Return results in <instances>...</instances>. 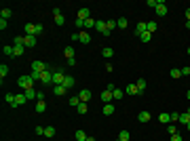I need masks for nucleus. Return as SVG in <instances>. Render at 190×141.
<instances>
[{
	"instance_id": "obj_50",
	"label": "nucleus",
	"mask_w": 190,
	"mask_h": 141,
	"mask_svg": "<svg viewBox=\"0 0 190 141\" xmlns=\"http://www.w3.org/2000/svg\"><path fill=\"white\" fill-rule=\"evenodd\" d=\"M30 76H32V80H34V82H36V80H40V74H36V72H32Z\"/></svg>"
},
{
	"instance_id": "obj_34",
	"label": "nucleus",
	"mask_w": 190,
	"mask_h": 141,
	"mask_svg": "<svg viewBox=\"0 0 190 141\" xmlns=\"http://www.w3.org/2000/svg\"><path fill=\"white\" fill-rule=\"evenodd\" d=\"M95 23H97V21H95L93 17H89V19L85 21V30H91V28H95Z\"/></svg>"
},
{
	"instance_id": "obj_8",
	"label": "nucleus",
	"mask_w": 190,
	"mask_h": 141,
	"mask_svg": "<svg viewBox=\"0 0 190 141\" xmlns=\"http://www.w3.org/2000/svg\"><path fill=\"white\" fill-rule=\"evenodd\" d=\"M156 15H158V17H165V15H167V4H165L163 0H158V4H156Z\"/></svg>"
},
{
	"instance_id": "obj_49",
	"label": "nucleus",
	"mask_w": 190,
	"mask_h": 141,
	"mask_svg": "<svg viewBox=\"0 0 190 141\" xmlns=\"http://www.w3.org/2000/svg\"><path fill=\"white\" fill-rule=\"evenodd\" d=\"M171 141H184V139H182V135L175 133V135H171Z\"/></svg>"
},
{
	"instance_id": "obj_54",
	"label": "nucleus",
	"mask_w": 190,
	"mask_h": 141,
	"mask_svg": "<svg viewBox=\"0 0 190 141\" xmlns=\"http://www.w3.org/2000/svg\"><path fill=\"white\" fill-rule=\"evenodd\" d=\"M87 141H95V137H91V135H89V137H87Z\"/></svg>"
},
{
	"instance_id": "obj_33",
	"label": "nucleus",
	"mask_w": 190,
	"mask_h": 141,
	"mask_svg": "<svg viewBox=\"0 0 190 141\" xmlns=\"http://www.w3.org/2000/svg\"><path fill=\"white\" fill-rule=\"evenodd\" d=\"M45 137H47V139L55 137V129H53V126H45Z\"/></svg>"
},
{
	"instance_id": "obj_9",
	"label": "nucleus",
	"mask_w": 190,
	"mask_h": 141,
	"mask_svg": "<svg viewBox=\"0 0 190 141\" xmlns=\"http://www.w3.org/2000/svg\"><path fill=\"white\" fill-rule=\"evenodd\" d=\"M89 17H91L89 8H78V15H76V19H80V21H87Z\"/></svg>"
},
{
	"instance_id": "obj_17",
	"label": "nucleus",
	"mask_w": 190,
	"mask_h": 141,
	"mask_svg": "<svg viewBox=\"0 0 190 141\" xmlns=\"http://www.w3.org/2000/svg\"><path fill=\"white\" fill-rule=\"evenodd\" d=\"M63 55H66V61H68V59H76V57H74V48H72V47L63 48Z\"/></svg>"
},
{
	"instance_id": "obj_37",
	"label": "nucleus",
	"mask_w": 190,
	"mask_h": 141,
	"mask_svg": "<svg viewBox=\"0 0 190 141\" xmlns=\"http://www.w3.org/2000/svg\"><path fill=\"white\" fill-rule=\"evenodd\" d=\"M140 40H142V42H150V40H152V34H150V32H144L142 36H140Z\"/></svg>"
},
{
	"instance_id": "obj_40",
	"label": "nucleus",
	"mask_w": 190,
	"mask_h": 141,
	"mask_svg": "<svg viewBox=\"0 0 190 141\" xmlns=\"http://www.w3.org/2000/svg\"><path fill=\"white\" fill-rule=\"evenodd\" d=\"M167 133H169V135H175V133H178V126H175L173 122H171V124H167Z\"/></svg>"
},
{
	"instance_id": "obj_1",
	"label": "nucleus",
	"mask_w": 190,
	"mask_h": 141,
	"mask_svg": "<svg viewBox=\"0 0 190 141\" xmlns=\"http://www.w3.org/2000/svg\"><path fill=\"white\" fill-rule=\"evenodd\" d=\"M17 84H19L21 91H30V89H34V80H32L30 74H21V76L17 78Z\"/></svg>"
},
{
	"instance_id": "obj_27",
	"label": "nucleus",
	"mask_w": 190,
	"mask_h": 141,
	"mask_svg": "<svg viewBox=\"0 0 190 141\" xmlns=\"http://www.w3.org/2000/svg\"><path fill=\"white\" fill-rule=\"evenodd\" d=\"M80 103H83V101L78 99V95H72V97H70V105H72V107H78Z\"/></svg>"
},
{
	"instance_id": "obj_21",
	"label": "nucleus",
	"mask_w": 190,
	"mask_h": 141,
	"mask_svg": "<svg viewBox=\"0 0 190 141\" xmlns=\"http://www.w3.org/2000/svg\"><path fill=\"white\" fill-rule=\"evenodd\" d=\"M6 76H8V65H4V63H2V65H0V80L4 82V78H6Z\"/></svg>"
},
{
	"instance_id": "obj_30",
	"label": "nucleus",
	"mask_w": 190,
	"mask_h": 141,
	"mask_svg": "<svg viewBox=\"0 0 190 141\" xmlns=\"http://www.w3.org/2000/svg\"><path fill=\"white\" fill-rule=\"evenodd\" d=\"M4 99H6V103H8V105H11V107H17V105H15V95L6 93V95H4Z\"/></svg>"
},
{
	"instance_id": "obj_52",
	"label": "nucleus",
	"mask_w": 190,
	"mask_h": 141,
	"mask_svg": "<svg viewBox=\"0 0 190 141\" xmlns=\"http://www.w3.org/2000/svg\"><path fill=\"white\" fill-rule=\"evenodd\" d=\"M186 21H190V8H186Z\"/></svg>"
},
{
	"instance_id": "obj_13",
	"label": "nucleus",
	"mask_w": 190,
	"mask_h": 141,
	"mask_svg": "<svg viewBox=\"0 0 190 141\" xmlns=\"http://www.w3.org/2000/svg\"><path fill=\"white\" fill-rule=\"evenodd\" d=\"M87 137H89V135H87L83 129H78V131L74 133V139H76V141H87Z\"/></svg>"
},
{
	"instance_id": "obj_18",
	"label": "nucleus",
	"mask_w": 190,
	"mask_h": 141,
	"mask_svg": "<svg viewBox=\"0 0 190 141\" xmlns=\"http://www.w3.org/2000/svg\"><path fill=\"white\" fill-rule=\"evenodd\" d=\"M11 15H13V11H11V8H8V6H4V8H2V11H0V19H8V17H11Z\"/></svg>"
},
{
	"instance_id": "obj_28",
	"label": "nucleus",
	"mask_w": 190,
	"mask_h": 141,
	"mask_svg": "<svg viewBox=\"0 0 190 141\" xmlns=\"http://www.w3.org/2000/svg\"><path fill=\"white\" fill-rule=\"evenodd\" d=\"M34 110H36L38 114H42V112L47 110V103H45V101H36V107H34Z\"/></svg>"
},
{
	"instance_id": "obj_29",
	"label": "nucleus",
	"mask_w": 190,
	"mask_h": 141,
	"mask_svg": "<svg viewBox=\"0 0 190 141\" xmlns=\"http://www.w3.org/2000/svg\"><path fill=\"white\" fill-rule=\"evenodd\" d=\"M135 87H137V91H140V95H142L144 91H146V80H144V78H140V80L135 82Z\"/></svg>"
},
{
	"instance_id": "obj_51",
	"label": "nucleus",
	"mask_w": 190,
	"mask_h": 141,
	"mask_svg": "<svg viewBox=\"0 0 190 141\" xmlns=\"http://www.w3.org/2000/svg\"><path fill=\"white\" fill-rule=\"evenodd\" d=\"M36 101H45V93H40V91H38V95H36Z\"/></svg>"
},
{
	"instance_id": "obj_42",
	"label": "nucleus",
	"mask_w": 190,
	"mask_h": 141,
	"mask_svg": "<svg viewBox=\"0 0 190 141\" xmlns=\"http://www.w3.org/2000/svg\"><path fill=\"white\" fill-rule=\"evenodd\" d=\"M112 97H114L116 101H118V99H123V91H118V89H114V91H112Z\"/></svg>"
},
{
	"instance_id": "obj_36",
	"label": "nucleus",
	"mask_w": 190,
	"mask_h": 141,
	"mask_svg": "<svg viewBox=\"0 0 190 141\" xmlns=\"http://www.w3.org/2000/svg\"><path fill=\"white\" fill-rule=\"evenodd\" d=\"M144 32H146V23H137V25H135V34L142 36Z\"/></svg>"
},
{
	"instance_id": "obj_56",
	"label": "nucleus",
	"mask_w": 190,
	"mask_h": 141,
	"mask_svg": "<svg viewBox=\"0 0 190 141\" xmlns=\"http://www.w3.org/2000/svg\"><path fill=\"white\" fill-rule=\"evenodd\" d=\"M186 129H188V131H190V122H188V124H186Z\"/></svg>"
},
{
	"instance_id": "obj_46",
	"label": "nucleus",
	"mask_w": 190,
	"mask_h": 141,
	"mask_svg": "<svg viewBox=\"0 0 190 141\" xmlns=\"http://www.w3.org/2000/svg\"><path fill=\"white\" fill-rule=\"evenodd\" d=\"M6 25H8V23H6V19H0V30H2V32L6 30Z\"/></svg>"
},
{
	"instance_id": "obj_55",
	"label": "nucleus",
	"mask_w": 190,
	"mask_h": 141,
	"mask_svg": "<svg viewBox=\"0 0 190 141\" xmlns=\"http://www.w3.org/2000/svg\"><path fill=\"white\" fill-rule=\"evenodd\" d=\"M186 97H188V101H190V91H186Z\"/></svg>"
},
{
	"instance_id": "obj_35",
	"label": "nucleus",
	"mask_w": 190,
	"mask_h": 141,
	"mask_svg": "<svg viewBox=\"0 0 190 141\" xmlns=\"http://www.w3.org/2000/svg\"><path fill=\"white\" fill-rule=\"evenodd\" d=\"M2 51H4V55H6V57H15V55H13V44H4V48H2Z\"/></svg>"
},
{
	"instance_id": "obj_2",
	"label": "nucleus",
	"mask_w": 190,
	"mask_h": 141,
	"mask_svg": "<svg viewBox=\"0 0 190 141\" xmlns=\"http://www.w3.org/2000/svg\"><path fill=\"white\" fill-rule=\"evenodd\" d=\"M53 17H55V25H63V23H66V17L61 15V8H59V6L53 8Z\"/></svg>"
},
{
	"instance_id": "obj_20",
	"label": "nucleus",
	"mask_w": 190,
	"mask_h": 141,
	"mask_svg": "<svg viewBox=\"0 0 190 141\" xmlns=\"http://www.w3.org/2000/svg\"><path fill=\"white\" fill-rule=\"evenodd\" d=\"M78 34H80V42H83V44H89V42H91L89 32H78Z\"/></svg>"
},
{
	"instance_id": "obj_10",
	"label": "nucleus",
	"mask_w": 190,
	"mask_h": 141,
	"mask_svg": "<svg viewBox=\"0 0 190 141\" xmlns=\"http://www.w3.org/2000/svg\"><path fill=\"white\" fill-rule=\"evenodd\" d=\"M101 114H103V116H112V114H114V105H112V103H103Z\"/></svg>"
},
{
	"instance_id": "obj_45",
	"label": "nucleus",
	"mask_w": 190,
	"mask_h": 141,
	"mask_svg": "<svg viewBox=\"0 0 190 141\" xmlns=\"http://www.w3.org/2000/svg\"><path fill=\"white\" fill-rule=\"evenodd\" d=\"M180 120V114L178 112H171V122H178Z\"/></svg>"
},
{
	"instance_id": "obj_25",
	"label": "nucleus",
	"mask_w": 190,
	"mask_h": 141,
	"mask_svg": "<svg viewBox=\"0 0 190 141\" xmlns=\"http://www.w3.org/2000/svg\"><path fill=\"white\" fill-rule=\"evenodd\" d=\"M131 139V133H129V131H120V133H118V141H129Z\"/></svg>"
},
{
	"instance_id": "obj_32",
	"label": "nucleus",
	"mask_w": 190,
	"mask_h": 141,
	"mask_svg": "<svg viewBox=\"0 0 190 141\" xmlns=\"http://www.w3.org/2000/svg\"><path fill=\"white\" fill-rule=\"evenodd\" d=\"M125 91H127L129 95H140V91H137V87H135V82H133V84H129V87H127Z\"/></svg>"
},
{
	"instance_id": "obj_43",
	"label": "nucleus",
	"mask_w": 190,
	"mask_h": 141,
	"mask_svg": "<svg viewBox=\"0 0 190 141\" xmlns=\"http://www.w3.org/2000/svg\"><path fill=\"white\" fill-rule=\"evenodd\" d=\"M36 91H34V89H30V91H25V97H28V99H36Z\"/></svg>"
},
{
	"instance_id": "obj_41",
	"label": "nucleus",
	"mask_w": 190,
	"mask_h": 141,
	"mask_svg": "<svg viewBox=\"0 0 190 141\" xmlns=\"http://www.w3.org/2000/svg\"><path fill=\"white\" fill-rule=\"evenodd\" d=\"M178 122H182V124H188V122H190V116H188V114H180V120H178Z\"/></svg>"
},
{
	"instance_id": "obj_39",
	"label": "nucleus",
	"mask_w": 190,
	"mask_h": 141,
	"mask_svg": "<svg viewBox=\"0 0 190 141\" xmlns=\"http://www.w3.org/2000/svg\"><path fill=\"white\" fill-rule=\"evenodd\" d=\"M87 110H89V105H87V103H80V105L76 107V112H78V114H87Z\"/></svg>"
},
{
	"instance_id": "obj_23",
	"label": "nucleus",
	"mask_w": 190,
	"mask_h": 141,
	"mask_svg": "<svg viewBox=\"0 0 190 141\" xmlns=\"http://www.w3.org/2000/svg\"><path fill=\"white\" fill-rule=\"evenodd\" d=\"M66 91H68V89H66L63 84H55V91H53V93L57 95V97H61V95L66 93Z\"/></svg>"
},
{
	"instance_id": "obj_15",
	"label": "nucleus",
	"mask_w": 190,
	"mask_h": 141,
	"mask_svg": "<svg viewBox=\"0 0 190 141\" xmlns=\"http://www.w3.org/2000/svg\"><path fill=\"white\" fill-rule=\"evenodd\" d=\"M114 97H112V91H101V101L103 103H110Z\"/></svg>"
},
{
	"instance_id": "obj_19",
	"label": "nucleus",
	"mask_w": 190,
	"mask_h": 141,
	"mask_svg": "<svg viewBox=\"0 0 190 141\" xmlns=\"http://www.w3.org/2000/svg\"><path fill=\"white\" fill-rule=\"evenodd\" d=\"M146 32L154 34V32H156V21H146Z\"/></svg>"
},
{
	"instance_id": "obj_44",
	"label": "nucleus",
	"mask_w": 190,
	"mask_h": 141,
	"mask_svg": "<svg viewBox=\"0 0 190 141\" xmlns=\"http://www.w3.org/2000/svg\"><path fill=\"white\" fill-rule=\"evenodd\" d=\"M171 78H182V70H171Z\"/></svg>"
},
{
	"instance_id": "obj_7",
	"label": "nucleus",
	"mask_w": 190,
	"mask_h": 141,
	"mask_svg": "<svg viewBox=\"0 0 190 141\" xmlns=\"http://www.w3.org/2000/svg\"><path fill=\"white\" fill-rule=\"evenodd\" d=\"M95 30H97L99 34H103V36H110V32H108V28H106V21H101V19L95 23Z\"/></svg>"
},
{
	"instance_id": "obj_53",
	"label": "nucleus",
	"mask_w": 190,
	"mask_h": 141,
	"mask_svg": "<svg viewBox=\"0 0 190 141\" xmlns=\"http://www.w3.org/2000/svg\"><path fill=\"white\" fill-rule=\"evenodd\" d=\"M184 25H186V30H190V21H186V23H184Z\"/></svg>"
},
{
	"instance_id": "obj_57",
	"label": "nucleus",
	"mask_w": 190,
	"mask_h": 141,
	"mask_svg": "<svg viewBox=\"0 0 190 141\" xmlns=\"http://www.w3.org/2000/svg\"><path fill=\"white\" fill-rule=\"evenodd\" d=\"M186 114H188V116H190V107H188V112H186Z\"/></svg>"
},
{
	"instance_id": "obj_6",
	"label": "nucleus",
	"mask_w": 190,
	"mask_h": 141,
	"mask_svg": "<svg viewBox=\"0 0 190 141\" xmlns=\"http://www.w3.org/2000/svg\"><path fill=\"white\" fill-rule=\"evenodd\" d=\"M36 40H38V36H30V34H25V36H23V44H25L28 48L36 47Z\"/></svg>"
},
{
	"instance_id": "obj_48",
	"label": "nucleus",
	"mask_w": 190,
	"mask_h": 141,
	"mask_svg": "<svg viewBox=\"0 0 190 141\" xmlns=\"http://www.w3.org/2000/svg\"><path fill=\"white\" fill-rule=\"evenodd\" d=\"M182 76H190V67H188V65L182 67Z\"/></svg>"
},
{
	"instance_id": "obj_14",
	"label": "nucleus",
	"mask_w": 190,
	"mask_h": 141,
	"mask_svg": "<svg viewBox=\"0 0 190 141\" xmlns=\"http://www.w3.org/2000/svg\"><path fill=\"white\" fill-rule=\"evenodd\" d=\"M23 48H25V44H13V55L15 57H21L23 55Z\"/></svg>"
},
{
	"instance_id": "obj_12",
	"label": "nucleus",
	"mask_w": 190,
	"mask_h": 141,
	"mask_svg": "<svg viewBox=\"0 0 190 141\" xmlns=\"http://www.w3.org/2000/svg\"><path fill=\"white\" fill-rule=\"evenodd\" d=\"M28 101V97H25V93H19V95H15V105L19 107V105H23Z\"/></svg>"
},
{
	"instance_id": "obj_58",
	"label": "nucleus",
	"mask_w": 190,
	"mask_h": 141,
	"mask_svg": "<svg viewBox=\"0 0 190 141\" xmlns=\"http://www.w3.org/2000/svg\"><path fill=\"white\" fill-rule=\"evenodd\" d=\"M188 55H190V47H188Z\"/></svg>"
},
{
	"instance_id": "obj_22",
	"label": "nucleus",
	"mask_w": 190,
	"mask_h": 141,
	"mask_svg": "<svg viewBox=\"0 0 190 141\" xmlns=\"http://www.w3.org/2000/svg\"><path fill=\"white\" fill-rule=\"evenodd\" d=\"M63 87H66V89H72V87H74V78L66 74V78H63Z\"/></svg>"
},
{
	"instance_id": "obj_38",
	"label": "nucleus",
	"mask_w": 190,
	"mask_h": 141,
	"mask_svg": "<svg viewBox=\"0 0 190 141\" xmlns=\"http://www.w3.org/2000/svg\"><path fill=\"white\" fill-rule=\"evenodd\" d=\"M106 28H108V32H112V30L116 28V21H114V19H108V21H106Z\"/></svg>"
},
{
	"instance_id": "obj_47",
	"label": "nucleus",
	"mask_w": 190,
	"mask_h": 141,
	"mask_svg": "<svg viewBox=\"0 0 190 141\" xmlns=\"http://www.w3.org/2000/svg\"><path fill=\"white\" fill-rule=\"evenodd\" d=\"M36 135H38V137L45 135V126H36Z\"/></svg>"
},
{
	"instance_id": "obj_11",
	"label": "nucleus",
	"mask_w": 190,
	"mask_h": 141,
	"mask_svg": "<svg viewBox=\"0 0 190 141\" xmlns=\"http://www.w3.org/2000/svg\"><path fill=\"white\" fill-rule=\"evenodd\" d=\"M78 99H80L83 103H87V101L91 99V91H89V89H85V91H80V93H78Z\"/></svg>"
},
{
	"instance_id": "obj_16",
	"label": "nucleus",
	"mask_w": 190,
	"mask_h": 141,
	"mask_svg": "<svg viewBox=\"0 0 190 141\" xmlns=\"http://www.w3.org/2000/svg\"><path fill=\"white\" fill-rule=\"evenodd\" d=\"M158 122H163V124H169V122H171V114H167V112H163V114L158 116Z\"/></svg>"
},
{
	"instance_id": "obj_26",
	"label": "nucleus",
	"mask_w": 190,
	"mask_h": 141,
	"mask_svg": "<svg viewBox=\"0 0 190 141\" xmlns=\"http://www.w3.org/2000/svg\"><path fill=\"white\" fill-rule=\"evenodd\" d=\"M129 25V21L125 19V17H120V19H116V28H120V30H125Z\"/></svg>"
},
{
	"instance_id": "obj_4",
	"label": "nucleus",
	"mask_w": 190,
	"mask_h": 141,
	"mask_svg": "<svg viewBox=\"0 0 190 141\" xmlns=\"http://www.w3.org/2000/svg\"><path fill=\"white\" fill-rule=\"evenodd\" d=\"M47 67H49L47 63H42V61H38V59H36V61H32V72H36V74H42Z\"/></svg>"
},
{
	"instance_id": "obj_5",
	"label": "nucleus",
	"mask_w": 190,
	"mask_h": 141,
	"mask_svg": "<svg viewBox=\"0 0 190 141\" xmlns=\"http://www.w3.org/2000/svg\"><path fill=\"white\" fill-rule=\"evenodd\" d=\"M63 78H66V72L63 70L53 72V84H63Z\"/></svg>"
},
{
	"instance_id": "obj_3",
	"label": "nucleus",
	"mask_w": 190,
	"mask_h": 141,
	"mask_svg": "<svg viewBox=\"0 0 190 141\" xmlns=\"http://www.w3.org/2000/svg\"><path fill=\"white\" fill-rule=\"evenodd\" d=\"M40 82H42V84H53V72H51V67H47V70L40 74Z\"/></svg>"
},
{
	"instance_id": "obj_24",
	"label": "nucleus",
	"mask_w": 190,
	"mask_h": 141,
	"mask_svg": "<svg viewBox=\"0 0 190 141\" xmlns=\"http://www.w3.org/2000/svg\"><path fill=\"white\" fill-rule=\"evenodd\" d=\"M137 120H140V122H150V112H140Z\"/></svg>"
},
{
	"instance_id": "obj_31",
	"label": "nucleus",
	"mask_w": 190,
	"mask_h": 141,
	"mask_svg": "<svg viewBox=\"0 0 190 141\" xmlns=\"http://www.w3.org/2000/svg\"><path fill=\"white\" fill-rule=\"evenodd\" d=\"M101 55H103V57H114V48H112V47H103Z\"/></svg>"
}]
</instances>
